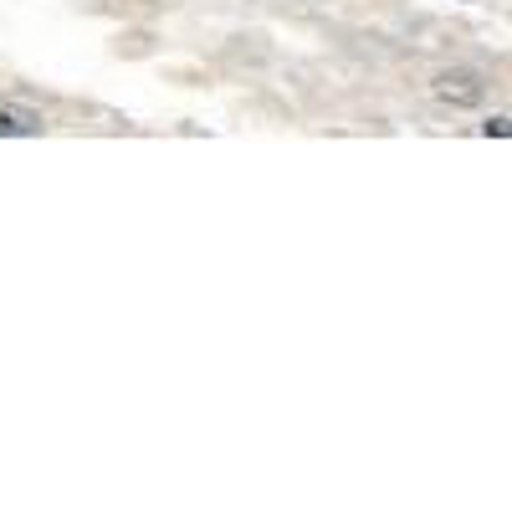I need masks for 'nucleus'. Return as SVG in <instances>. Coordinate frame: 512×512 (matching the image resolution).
Wrapping results in <instances>:
<instances>
[{"instance_id":"1","label":"nucleus","mask_w":512,"mask_h":512,"mask_svg":"<svg viewBox=\"0 0 512 512\" xmlns=\"http://www.w3.org/2000/svg\"><path fill=\"white\" fill-rule=\"evenodd\" d=\"M431 93H436L441 103H451V108H477V103L487 98V82H482V72H472V67H451V72H441V77L431 82Z\"/></svg>"},{"instance_id":"2","label":"nucleus","mask_w":512,"mask_h":512,"mask_svg":"<svg viewBox=\"0 0 512 512\" xmlns=\"http://www.w3.org/2000/svg\"><path fill=\"white\" fill-rule=\"evenodd\" d=\"M41 134V113L0 103V139H36Z\"/></svg>"},{"instance_id":"3","label":"nucleus","mask_w":512,"mask_h":512,"mask_svg":"<svg viewBox=\"0 0 512 512\" xmlns=\"http://www.w3.org/2000/svg\"><path fill=\"white\" fill-rule=\"evenodd\" d=\"M477 128H482L487 139H492V134H497V139H512V118H487V123H477Z\"/></svg>"}]
</instances>
